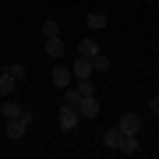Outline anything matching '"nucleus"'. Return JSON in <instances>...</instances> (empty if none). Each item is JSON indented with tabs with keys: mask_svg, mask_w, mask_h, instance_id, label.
<instances>
[{
	"mask_svg": "<svg viewBox=\"0 0 159 159\" xmlns=\"http://www.w3.org/2000/svg\"><path fill=\"white\" fill-rule=\"evenodd\" d=\"M21 102H18V99H4V106H0V117H4V120H11V117H18V113H21Z\"/></svg>",
	"mask_w": 159,
	"mask_h": 159,
	"instance_id": "ddd939ff",
	"label": "nucleus"
},
{
	"mask_svg": "<svg viewBox=\"0 0 159 159\" xmlns=\"http://www.w3.org/2000/svg\"><path fill=\"white\" fill-rule=\"evenodd\" d=\"M60 92H64V96H60V102H67V106H78V102H81V96H85L78 81H74V85H67V89H60Z\"/></svg>",
	"mask_w": 159,
	"mask_h": 159,
	"instance_id": "6e6552de",
	"label": "nucleus"
},
{
	"mask_svg": "<svg viewBox=\"0 0 159 159\" xmlns=\"http://www.w3.org/2000/svg\"><path fill=\"white\" fill-rule=\"evenodd\" d=\"M96 53H99V43L96 39H92V35H81V43H78V57H96Z\"/></svg>",
	"mask_w": 159,
	"mask_h": 159,
	"instance_id": "9b49d317",
	"label": "nucleus"
},
{
	"mask_svg": "<svg viewBox=\"0 0 159 159\" xmlns=\"http://www.w3.org/2000/svg\"><path fill=\"white\" fill-rule=\"evenodd\" d=\"M7 71H11V74H14L18 81H21L25 74H29V67H25V64H7Z\"/></svg>",
	"mask_w": 159,
	"mask_h": 159,
	"instance_id": "dca6fc26",
	"label": "nucleus"
},
{
	"mask_svg": "<svg viewBox=\"0 0 159 159\" xmlns=\"http://www.w3.org/2000/svg\"><path fill=\"white\" fill-rule=\"evenodd\" d=\"M43 35H60V29H57L53 18H46V21H43Z\"/></svg>",
	"mask_w": 159,
	"mask_h": 159,
	"instance_id": "f3484780",
	"label": "nucleus"
},
{
	"mask_svg": "<svg viewBox=\"0 0 159 159\" xmlns=\"http://www.w3.org/2000/svg\"><path fill=\"white\" fill-rule=\"evenodd\" d=\"M50 81L57 89H67V85H74V74H71V64H57L53 67V74H50Z\"/></svg>",
	"mask_w": 159,
	"mask_h": 159,
	"instance_id": "7ed1b4c3",
	"label": "nucleus"
},
{
	"mask_svg": "<svg viewBox=\"0 0 159 159\" xmlns=\"http://www.w3.org/2000/svg\"><path fill=\"white\" fill-rule=\"evenodd\" d=\"M14 85H18V78H14L7 67H0V96H11V92H14Z\"/></svg>",
	"mask_w": 159,
	"mask_h": 159,
	"instance_id": "f8f14e48",
	"label": "nucleus"
},
{
	"mask_svg": "<svg viewBox=\"0 0 159 159\" xmlns=\"http://www.w3.org/2000/svg\"><path fill=\"white\" fill-rule=\"evenodd\" d=\"M127 4H134V0H127Z\"/></svg>",
	"mask_w": 159,
	"mask_h": 159,
	"instance_id": "aec40b11",
	"label": "nucleus"
},
{
	"mask_svg": "<svg viewBox=\"0 0 159 159\" xmlns=\"http://www.w3.org/2000/svg\"><path fill=\"white\" fill-rule=\"evenodd\" d=\"M148 110H152V117H159V92H156L152 99H148Z\"/></svg>",
	"mask_w": 159,
	"mask_h": 159,
	"instance_id": "a211bd4d",
	"label": "nucleus"
},
{
	"mask_svg": "<svg viewBox=\"0 0 159 159\" xmlns=\"http://www.w3.org/2000/svg\"><path fill=\"white\" fill-rule=\"evenodd\" d=\"M117 127L124 131V134H138V131H142V117H138V113H120Z\"/></svg>",
	"mask_w": 159,
	"mask_h": 159,
	"instance_id": "423d86ee",
	"label": "nucleus"
},
{
	"mask_svg": "<svg viewBox=\"0 0 159 159\" xmlns=\"http://www.w3.org/2000/svg\"><path fill=\"white\" fill-rule=\"evenodd\" d=\"M120 152H124V156H134V152H138V134H124V142H120Z\"/></svg>",
	"mask_w": 159,
	"mask_h": 159,
	"instance_id": "4468645a",
	"label": "nucleus"
},
{
	"mask_svg": "<svg viewBox=\"0 0 159 159\" xmlns=\"http://www.w3.org/2000/svg\"><path fill=\"white\" fill-rule=\"evenodd\" d=\"M32 120H35V113H32V110H21V113H18V117H11V120H7V138H11V142H21V138H25V131H29L32 127Z\"/></svg>",
	"mask_w": 159,
	"mask_h": 159,
	"instance_id": "f257e3e1",
	"label": "nucleus"
},
{
	"mask_svg": "<svg viewBox=\"0 0 159 159\" xmlns=\"http://www.w3.org/2000/svg\"><path fill=\"white\" fill-rule=\"evenodd\" d=\"M78 113H81V120L99 117V99H96V92H92V96H81V102H78Z\"/></svg>",
	"mask_w": 159,
	"mask_h": 159,
	"instance_id": "39448f33",
	"label": "nucleus"
},
{
	"mask_svg": "<svg viewBox=\"0 0 159 159\" xmlns=\"http://www.w3.org/2000/svg\"><path fill=\"white\" fill-rule=\"evenodd\" d=\"M71 74H74V81H89L92 74H96V67H92L89 57H78V60L71 64Z\"/></svg>",
	"mask_w": 159,
	"mask_h": 159,
	"instance_id": "20e7f679",
	"label": "nucleus"
},
{
	"mask_svg": "<svg viewBox=\"0 0 159 159\" xmlns=\"http://www.w3.org/2000/svg\"><path fill=\"white\" fill-rule=\"evenodd\" d=\"M85 25H89L92 32H102V29L110 25V18L102 14V11H89V14H85Z\"/></svg>",
	"mask_w": 159,
	"mask_h": 159,
	"instance_id": "1a4fd4ad",
	"label": "nucleus"
},
{
	"mask_svg": "<svg viewBox=\"0 0 159 159\" xmlns=\"http://www.w3.org/2000/svg\"><path fill=\"white\" fill-rule=\"evenodd\" d=\"M92 67H96V71H110V67H113V64H110V57H106V53H96V57H92Z\"/></svg>",
	"mask_w": 159,
	"mask_h": 159,
	"instance_id": "2eb2a0df",
	"label": "nucleus"
},
{
	"mask_svg": "<svg viewBox=\"0 0 159 159\" xmlns=\"http://www.w3.org/2000/svg\"><path fill=\"white\" fill-rule=\"evenodd\" d=\"M145 4H156V0H145Z\"/></svg>",
	"mask_w": 159,
	"mask_h": 159,
	"instance_id": "6ab92c4d",
	"label": "nucleus"
},
{
	"mask_svg": "<svg viewBox=\"0 0 159 159\" xmlns=\"http://www.w3.org/2000/svg\"><path fill=\"white\" fill-rule=\"evenodd\" d=\"M57 120H60V127H64V131H74V127L81 124V113H78V106H67V102H60Z\"/></svg>",
	"mask_w": 159,
	"mask_h": 159,
	"instance_id": "f03ea898",
	"label": "nucleus"
},
{
	"mask_svg": "<svg viewBox=\"0 0 159 159\" xmlns=\"http://www.w3.org/2000/svg\"><path fill=\"white\" fill-rule=\"evenodd\" d=\"M120 142H124V131H120L117 124L110 131H102V145H106V148H117V152H120Z\"/></svg>",
	"mask_w": 159,
	"mask_h": 159,
	"instance_id": "0eeeda50",
	"label": "nucleus"
},
{
	"mask_svg": "<svg viewBox=\"0 0 159 159\" xmlns=\"http://www.w3.org/2000/svg\"><path fill=\"white\" fill-rule=\"evenodd\" d=\"M46 57H53V60L64 57V39L60 35H46Z\"/></svg>",
	"mask_w": 159,
	"mask_h": 159,
	"instance_id": "9d476101",
	"label": "nucleus"
}]
</instances>
